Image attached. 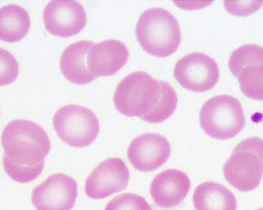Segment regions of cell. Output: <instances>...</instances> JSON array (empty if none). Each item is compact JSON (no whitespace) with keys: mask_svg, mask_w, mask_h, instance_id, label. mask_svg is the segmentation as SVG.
I'll list each match as a JSON object with an SVG mask.
<instances>
[{"mask_svg":"<svg viewBox=\"0 0 263 210\" xmlns=\"http://www.w3.org/2000/svg\"><path fill=\"white\" fill-rule=\"evenodd\" d=\"M174 76L184 88L194 92L209 91L216 86L219 77L217 63L206 54L194 52L177 61Z\"/></svg>","mask_w":263,"mask_h":210,"instance_id":"ba28073f","label":"cell"},{"mask_svg":"<svg viewBox=\"0 0 263 210\" xmlns=\"http://www.w3.org/2000/svg\"><path fill=\"white\" fill-rule=\"evenodd\" d=\"M193 201L196 210H236L235 196L224 185L204 182L195 190Z\"/></svg>","mask_w":263,"mask_h":210,"instance_id":"2e32d148","label":"cell"},{"mask_svg":"<svg viewBox=\"0 0 263 210\" xmlns=\"http://www.w3.org/2000/svg\"><path fill=\"white\" fill-rule=\"evenodd\" d=\"M92 41H80L69 46L63 52L61 69L69 81L79 85L88 84L96 77L90 73L87 66V55L93 44Z\"/></svg>","mask_w":263,"mask_h":210,"instance_id":"9a60e30c","label":"cell"},{"mask_svg":"<svg viewBox=\"0 0 263 210\" xmlns=\"http://www.w3.org/2000/svg\"><path fill=\"white\" fill-rule=\"evenodd\" d=\"M229 66L238 78L242 93L249 98L262 100V47L251 44L238 48L230 56Z\"/></svg>","mask_w":263,"mask_h":210,"instance_id":"52a82bcc","label":"cell"},{"mask_svg":"<svg viewBox=\"0 0 263 210\" xmlns=\"http://www.w3.org/2000/svg\"><path fill=\"white\" fill-rule=\"evenodd\" d=\"M2 144L3 166L12 179L27 183L37 178L51 150L50 140L42 127L28 120H13L4 129Z\"/></svg>","mask_w":263,"mask_h":210,"instance_id":"6da1fadb","label":"cell"},{"mask_svg":"<svg viewBox=\"0 0 263 210\" xmlns=\"http://www.w3.org/2000/svg\"><path fill=\"white\" fill-rule=\"evenodd\" d=\"M29 15L23 7L8 5L0 9V39L8 43L21 41L30 27Z\"/></svg>","mask_w":263,"mask_h":210,"instance_id":"e0dca14e","label":"cell"},{"mask_svg":"<svg viewBox=\"0 0 263 210\" xmlns=\"http://www.w3.org/2000/svg\"><path fill=\"white\" fill-rule=\"evenodd\" d=\"M129 172L122 159L111 158L98 165L87 179L85 192L91 199H101L124 191Z\"/></svg>","mask_w":263,"mask_h":210,"instance_id":"30bf717a","label":"cell"},{"mask_svg":"<svg viewBox=\"0 0 263 210\" xmlns=\"http://www.w3.org/2000/svg\"><path fill=\"white\" fill-rule=\"evenodd\" d=\"M53 123L60 138L73 148L89 146L100 131V123L94 113L77 104L67 105L58 110Z\"/></svg>","mask_w":263,"mask_h":210,"instance_id":"8992f818","label":"cell"},{"mask_svg":"<svg viewBox=\"0 0 263 210\" xmlns=\"http://www.w3.org/2000/svg\"><path fill=\"white\" fill-rule=\"evenodd\" d=\"M136 35L146 52L160 58L174 54L181 42L177 20L162 8H152L142 13L136 25Z\"/></svg>","mask_w":263,"mask_h":210,"instance_id":"3957f363","label":"cell"},{"mask_svg":"<svg viewBox=\"0 0 263 210\" xmlns=\"http://www.w3.org/2000/svg\"><path fill=\"white\" fill-rule=\"evenodd\" d=\"M105 210H152V208L143 197L127 193L114 198Z\"/></svg>","mask_w":263,"mask_h":210,"instance_id":"ac0fdd59","label":"cell"},{"mask_svg":"<svg viewBox=\"0 0 263 210\" xmlns=\"http://www.w3.org/2000/svg\"><path fill=\"white\" fill-rule=\"evenodd\" d=\"M45 28L49 33L62 37L76 35L87 23L85 10L76 1H52L44 12Z\"/></svg>","mask_w":263,"mask_h":210,"instance_id":"8fae6325","label":"cell"},{"mask_svg":"<svg viewBox=\"0 0 263 210\" xmlns=\"http://www.w3.org/2000/svg\"><path fill=\"white\" fill-rule=\"evenodd\" d=\"M171 153L165 137L156 133H145L136 137L129 144L127 156L137 171L150 172L166 162Z\"/></svg>","mask_w":263,"mask_h":210,"instance_id":"7c38bea8","label":"cell"},{"mask_svg":"<svg viewBox=\"0 0 263 210\" xmlns=\"http://www.w3.org/2000/svg\"><path fill=\"white\" fill-rule=\"evenodd\" d=\"M114 102L123 115L159 123L174 114L178 98L168 82L153 78L145 72L136 71L119 83Z\"/></svg>","mask_w":263,"mask_h":210,"instance_id":"7a4b0ae2","label":"cell"},{"mask_svg":"<svg viewBox=\"0 0 263 210\" xmlns=\"http://www.w3.org/2000/svg\"><path fill=\"white\" fill-rule=\"evenodd\" d=\"M200 122L209 136L226 140L241 132L246 120L240 101L233 96L221 95L213 97L203 104Z\"/></svg>","mask_w":263,"mask_h":210,"instance_id":"5b68a950","label":"cell"},{"mask_svg":"<svg viewBox=\"0 0 263 210\" xmlns=\"http://www.w3.org/2000/svg\"><path fill=\"white\" fill-rule=\"evenodd\" d=\"M19 74V65L14 56L0 48V86L13 82Z\"/></svg>","mask_w":263,"mask_h":210,"instance_id":"d6986e66","label":"cell"},{"mask_svg":"<svg viewBox=\"0 0 263 210\" xmlns=\"http://www.w3.org/2000/svg\"><path fill=\"white\" fill-rule=\"evenodd\" d=\"M78 184L63 174L49 176L33 191L31 200L36 210H70L75 205Z\"/></svg>","mask_w":263,"mask_h":210,"instance_id":"9c48e42d","label":"cell"},{"mask_svg":"<svg viewBox=\"0 0 263 210\" xmlns=\"http://www.w3.org/2000/svg\"><path fill=\"white\" fill-rule=\"evenodd\" d=\"M129 56L127 47L116 39L94 44L87 55V66L95 77L117 74L126 64Z\"/></svg>","mask_w":263,"mask_h":210,"instance_id":"4fadbf2b","label":"cell"},{"mask_svg":"<svg viewBox=\"0 0 263 210\" xmlns=\"http://www.w3.org/2000/svg\"><path fill=\"white\" fill-rule=\"evenodd\" d=\"M227 181L241 192L257 188L263 171L262 140L253 137L238 143L224 167Z\"/></svg>","mask_w":263,"mask_h":210,"instance_id":"277c9868","label":"cell"},{"mask_svg":"<svg viewBox=\"0 0 263 210\" xmlns=\"http://www.w3.org/2000/svg\"><path fill=\"white\" fill-rule=\"evenodd\" d=\"M191 187L190 180L184 173L169 169L155 177L151 185V195L158 206L171 208L182 203Z\"/></svg>","mask_w":263,"mask_h":210,"instance_id":"5bb4252c","label":"cell"}]
</instances>
